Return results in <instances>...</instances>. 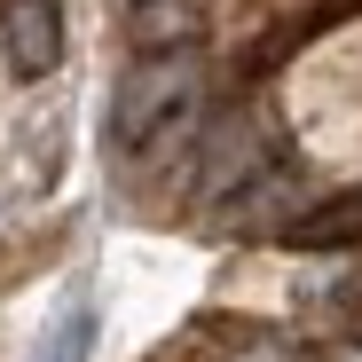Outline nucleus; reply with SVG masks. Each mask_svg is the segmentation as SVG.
Returning a JSON list of instances; mask_svg holds the SVG:
<instances>
[{"mask_svg":"<svg viewBox=\"0 0 362 362\" xmlns=\"http://www.w3.org/2000/svg\"><path fill=\"white\" fill-rule=\"evenodd\" d=\"M197 95H205V55L197 47L142 55V64L118 79V95H110V150L118 158H142V150L173 142L181 127H189Z\"/></svg>","mask_w":362,"mask_h":362,"instance_id":"obj_1","label":"nucleus"},{"mask_svg":"<svg viewBox=\"0 0 362 362\" xmlns=\"http://www.w3.org/2000/svg\"><path fill=\"white\" fill-rule=\"evenodd\" d=\"M64 0H0V55L24 87H40L47 71H64Z\"/></svg>","mask_w":362,"mask_h":362,"instance_id":"obj_2","label":"nucleus"},{"mask_svg":"<svg viewBox=\"0 0 362 362\" xmlns=\"http://www.w3.org/2000/svg\"><path fill=\"white\" fill-rule=\"evenodd\" d=\"M252 173H268V158H260V127L236 110V118H221V127L205 134V150H197V205H228Z\"/></svg>","mask_w":362,"mask_h":362,"instance_id":"obj_3","label":"nucleus"},{"mask_svg":"<svg viewBox=\"0 0 362 362\" xmlns=\"http://www.w3.org/2000/svg\"><path fill=\"white\" fill-rule=\"evenodd\" d=\"M95 291L87 284H71L64 299H55V315L40 323V339H32V362H87L95 354Z\"/></svg>","mask_w":362,"mask_h":362,"instance_id":"obj_4","label":"nucleus"},{"mask_svg":"<svg viewBox=\"0 0 362 362\" xmlns=\"http://www.w3.org/2000/svg\"><path fill=\"white\" fill-rule=\"evenodd\" d=\"M189 32H197V8H189V0H134V40H142L150 55L181 47Z\"/></svg>","mask_w":362,"mask_h":362,"instance_id":"obj_5","label":"nucleus"},{"mask_svg":"<svg viewBox=\"0 0 362 362\" xmlns=\"http://www.w3.org/2000/svg\"><path fill=\"white\" fill-rule=\"evenodd\" d=\"M315 362H362V346H331V354H315Z\"/></svg>","mask_w":362,"mask_h":362,"instance_id":"obj_6","label":"nucleus"},{"mask_svg":"<svg viewBox=\"0 0 362 362\" xmlns=\"http://www.w3.org/2000/svg\"><path fill=\"white\" fill-rule=\"evenodd\" d=\"M346 299H354V308H362V276H354V284H346Z\"/></svg>","mask_w":362,"mask_h":362,"instance_id":"obj_7","label":"nucleus"}]
</instances>
